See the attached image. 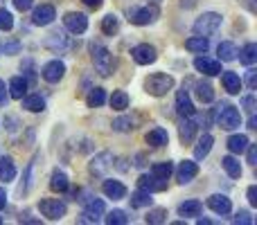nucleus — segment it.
Masks as SVG:
<instances>
[{"mask_svg":"<svg viewBox=\"0 0 257 225\" xmlns=\"http://www.w3.org/2000/svg\"><path fill=\"white\" fill-rule=\"evenodd\" d=\"M93 63L102 77H108L113 72V54L102 45H93Z\"/></svg>","mask_w":257,"mask_h":225,"instance_id":"423d86ee","label":"nucleus"},{"mask_svg":"<svg viewBox=\"0 0 257 225\" xmlns=\"http://www.w3.org/2000/svg\"><path fill=\"white\" fill-rule=\"evenodd\" d=\"M219 61H235L237 59V48L235 43H230V41H223L221 45H219Z\"/></svg>","mask_w":257,"mask_h":225,"instance_id":"2f4dec72","label":"nucleus"},{"mask_svg":"<svg viewBox=\"0 0 257 225\" xmlns=\"http://www.w3.org/2000/svg\"><path fill=\"white\" fill-rule=\"evenodd\" d=\"M27 86H30V84H27L25 77H14V79H9L7 90H9V95H12L14 99H21V97H25Z\"/></svg>","mask_w":257,"mask_h":225,"instance_id":"412c9836","label":"nucleus"},{"mask_svg":"<svg viewBox=\"0 0 257 225\" xmlns=\"http://www.w3.org/2000/svg\"><path fill=\"white\" fill-rule=\"evenodd\" d=\"M194 88H196V97H199L203 104L214 102V90H212V86H210V84H203V81H199Z\"/></svg>","mask_w":257,"mask_h":225,"instance_id":"f704fd0d","label":"nucleus"},{"mask_svg":"<svg viewBox=\"0 0 257 225\" xmlns=\"http://www.w3.org/2000/svg\"><path fill=\"white\" fill-rule=\"evenodd\" d=\"M14 178H16V164L9 155H5V158H0V180L12 182Z\"/></svg>","mask_w":257,"mask_h":225,"instance_id":"5701e85b","label":"nucleus"},{"mask_svg":"<svg viewBox=\"0 0 257 225\" xmlns=\"http://www.w3.org/2000/svg\"><path fill=\"white\" fill-rule=\"evenodd\" d=\"M246 151H248V164H257V146H255V144H250V142H248Z\"/></svg>","mask_w":257,"mask_h":225,"instance_id":"3c124183","label":"nucleus"},{"mask_svg":"<svg viewBox=\"0 0 257 225\" xmlns=\"http://www.w3.org/2000/svg\"><path fill=\"white\" fill-rule=\"evenodd\" d=\"M248 128H257V117H255V115H250V119H248Z\"/></svg>","mask_w":257,"mask_h":225,"instance_id":"13d9d810","label":"nucleus"},{"mask_svg":"<svg viewBox=\"0 0 257 225\" xmlns=\"http://www.w3.org/2000/svg\"><path fill=\"white\" fill-rule=\"evenodd\" d=\"M5 205H7V191H5L3 187H0V209H3Z\"/></svg>","mask_w":257,"mask_h":225,"instance_id":"4d7b16f0","label":"nucleus"},{"mask_svg":"<svg viewBox=\"0 0 257 225\" xmlns=\"http://www.w3.org/2000/svg\"><path fill=\"white\" fill-rule=\"evenodd\" d=\"M151 3H154V5H156V3H160V0H151Z\"/></svg>","mask_w":257,"mask_h":225,"instance_id":"bf43d9fd","label":"nucleus"},{"mask_svg":"<svg viewBox=\"0 0 257 225\" xmlns=\"http://www.w3.org/2000/svg\"><path fill=\"white\" fill-rule=\"evenodd\" d=\"M201 209H203L201 200H185V203L178 205V214L181 216H199Z\"/></svg>","mask_w":257,"mask_h":225,"instance_id":"c85d7f7f","label":"nucleus"},{"mask_svg":"<svg viewBox=\"0 0 257 225\" xmlns=\"http://www.w3.org/2000/svg\"><path fill=\"white\" fill-rule=\"evenodd\" d=\"M25 79H27V84H34V81H36V75H34V68H32V61L25 63Z\"/></svg>","mask_w":257,"mask_h":225,"instance_id":"8fccbe9b","label":"nucleus"},{"mask_svg":"<svg viewBox=\"0 0 257 225\" xmlns=\"http://www.w3.org/2000/svg\"><path fill=\"white\" fill-rule=\"evenodd\" d=\"M246 196H248V203L255 207V205H257V187H255V185H250V187H248V191H246Z\"/></svg>","mask_w":257,"mask_h":225,"instance_id":"603ef678","label":"nucleus"},{"mask_svg":"<svg viewBox=\"0 0 257 225\" xmlns=\"http://www.w3.org/2000/svg\"><path fill=\"white\" fill-rule=\"evenodd\" d=\"M104 221H106L108 225H124V223H128V216H126L124 209H113V212L106 214Z\"/></svg>","mask_w":257,"mask_h":225,"instance_id":"58836bf2","label":"nucleus"},{"mask_svg":"<svg viewBox=\"0 0 257 225\" xmlns=\"http://www.w3.org/2000/svg\"><path fill=\"white\" fill-rule=\"evenodd\" d=\"M176 111L181 117H192L194 115V104H192L190 95H187V90H178L176 93Z\"/></svg>","mask_w":257,"mask_h":225,"instance_id":"f3484780","label":"nucleus"},{"mask_svg":"<svg viewBox=\"0 0 257 225\" xmlns=\"http://www.w3.org/2000/svg\"><path fill=\"white\" fill-rule=\"evenodd\" d=\"M39 212L45 218H50V221H59V218L66 216L68 207L59 198H43V200H39Z\"/></svg>","mask_w":257,"mask_h":225,"instance_id":"39448f33","label":"nucleus"},{"mask_svg":"<svg viewBox=\"0 0 257 225\" xmlns=\"http://www.w3.org/2000/svg\"><path fill=\"white\" fill-rule=\"evenodd\" d=\"M138 187L140 189H147V191H165L167 189V178H158V176H140L138 178Z\"/></svg>","mask_w":257,"mask_h":225,"instance_id":"ddd939ff","label":"nucleus"},{"mask_svg":"<svg viewBox=\"0 0 257 225\" xmlns=\"http://www.w3.org/2000/svg\"><path fill=\"white\" fill-rule=\"evenodd\" d=\"M131 57H133V61H136L138 66H149V63H154L156 59H158V54H156L154 45L140 43V45H136V48L131 50Z\"/></svg>","mask_w":257,"mask_h":225,"instance_id":"6e6552de","label":"nucleus"},{"mask_svg":"<svg viewBox=\"0 0 257 225\" xmlns=\"http://www.w3.org/2000/svg\"><path fill=\"white\" fill-rule=\"evenodd\" d=\"M43 45L52 52H63V50H72L75 43H70V36H66L63 32H52L48 39L43 41Z\"/></svg>","mask_w":257,"mask_h":225,"instance_id":"9b49d317","label":"nucleus"},{"mask_svg":"<svg viewBox=\"0 0 257 225\" xmlns=\"http://www.w3.org/2000/svg\"><path fill=\"white\" fill-rule=\"evenodd\" d=\"M41 75H43V79L48 81V84H59V81L63 79V75H66V66H63V61L54 59V61L45 63L43 70H41Z\"/></svg>","mask_w":257,"mask_h":225,"instance_id":"1a4fd4ad","label":"nucleus"},{"mask_svg":"<svg viewBox=\"0 0 257 225\" xmlns=\"http://www.w3.org/2000/svg\"><path fill=\"white\" fill-rule=\"evenodd\" d=\"M102 191L108 196V198H113V200H122L126 196V187L122 185L120 180H104Z\"/></svg>","mask_w":257,"mask_h":225,"instance_id":"a211bd4d","label":"nucleus"},{"mask_svg":"<svg viewBox=\"0 0 257 225\" xmlns=\"http://www.w3.org/2000/svg\"><path fill=\"white\" fill-rule=\"evenodd\" d=\"M208 207L212 209L214 214H230V209H232V203H230V198L228 196H223V194H214V196H210L208 198Z\"/></svg>","mask_w":257,"mask_h":225,"instance_id":"dca6fc26","label":"nucleus"},{"mask_svg":"<svg viewBox=\"0 0 257 225\" xmlns=\"http://www.w3.org/2000/svg\"><path fill=\"white\" fill-rule=\"evenodd\" d=\"M102 3H104V0H84V5H86V7H90V9H99V7H102Z\"/></svg>","mask_w":257,"mask_h":225,"instance_id":"5fc2aeb1","label":"nucleus"},{"mask_svg":"<svg viewBox=\"0 0 257 225\" xmlns=\"http://www.w3.org/2000/svg\"><path fill=\"white\" fill-rule=\"evenodd\" d=\"M86 102H88L90 108H97V106H102V104L106 102V93H104L102 88H93L88 93V99H86Z\"/></svg>","mask_w":257,"mask_h":225,"instance_id":"4c0bfd02","label":"nucleus"},{"mask_svg":"<svg viewBox=\"0 0 257 225\" xmlns=\"http://www.w3.org/2000/svg\"><path fill=\"white\" fill-rule=\"evenodd\" d=\"M151 191H147V189H138L136 194L131 196V207H149L151 205Z\"/></svg>","mask_w":257,"mask_h":225,"instance_id":"72a5a7b5","label":"nucleus"},{"mask_svg":"<svg viewBox=\"0 0 257 225\" xmlns=\"http://www.w3.org/2000/svg\"><path fill=\"white\" fill-rule=\"evenodd\" d=\"M237 54H239V61L244 63L246 68L255 66V61H257V45L255 43H246L244 48H241V52H237Z\"/></svg>","mask_w":257,"mask_h":225,"instance_id":"a878e982","label":"nucleus"},{"mask_svg":"<svg viewBox=\"0 0 257 225\" xmlns=\"http://www.w3.org/2000/svg\"><path fill=\"white\" fill-rule=\"evenodd\" d=\"M167 142H169L167 131H165V128H160V126L151 128V131L147 133V144H151V146H165Z\"/></svg>","mask_w":257,"mask_h":225,"instance_id":"393cba45","label":"nucleus"},{"mask_svg":"<svg viewBox=\"0 0 257 225\" xmlns=\"http://www.w3.org/2000/svg\"><path fill=\"white\" fill-rule=\"evenodd\" d=\"M117 27H120V21H117L115 14H108V16L102 18V32L108 36H113L117 32Z\"/></svg>","mask_w":257,"mask_h":225,"instance_id":"e433bc0d","label":"nucleus"},{"mask_svg":"<svg viewBox=\"0 0 257 225\" xmlns=\"http://www.w3.org/2000/svg\"><path fill=\"white\" fill-rule=\"evenodd\" d=\"M248 146V137L246 135H230L228 137V151L230 153H244Z\"/></svg>","mask_w":257,"mask_h":225,"instance_id":"7c9ffc66","label":"nucleus"},{"mask_svg":"<svg viewBox=\"0 0 257 225\" xmlns=\"http://www.w3.org/2000/svg\"><path fill=\"white\" fill-rule=\"evenodd\" d=\"M14 27V16L5 7H0V32H9Z\"/></svg>","mask_w":257,"mask_h":225,"instance_id":"c03bdc74","label":"nucleus"},{"mask_svg":"<svg viewBox=\"0 0 257 225\" xmlns=\"http://www.w3.org/2000/svg\"><path fill=\"white\" fill-rule=\"evenodd\" d=\"M246 84H248L250 90H255V86H257V70H253V66H250L248 75H246Z\"/></svg>","mask_w":257,"mask_h":225,"instance_id":"de8ad7c7","label":"nucleus"},{"mask_svg":"<svg viewBox=\"0 0 257 225\" xmlns=\"http://www.w3.org/2000/svg\"><path fill=\"white\" fill-rule=\"evenodd\" d=\"M32 5H34V0H14V7H16L18 12H27Z\"/></svg>","mask_w":257,"mask_h":225,"instance_id":"09e8293b","label":"nucleus"},{"mask_svg":"<svg viewBox=\"0 0 257 225\" xmlns=\"http://www.w3.org/2000/svg\"><path fill=\"white\" fill-rule=\"evenodd\" d=\"M111 108L113 111H126L128 108V95L124 90H115L111 97Z\"/></svg>","mask_w":257,"mask_h":225,"instance_id":"c9c22d12","label":"nucleus"},{"mask_svg":"<svg viewBox=\"0 0 257 225\" xmlns=\"http://www.w3.org/2000/svg\"><path fill=\"white\" fill-rule=\"evenodd\" d=\"M221 164H223V169H226V173L230 178H239L241 176V164H239V160H237V158L226 155V158L221 160Z\"/></svg>","mask_w":257,"mask_h":225,"instance_id":"473e14b6","label":"nucleus"},{"mask_svg":"<svg viewBox=\"0 0 257 225\" xmlns=\"http://www.w3.org/2000/svg\"><path fill=\"white\" fill-rule=\"evenodd\" d=\"M21 99H23V108H27L30 113H41L45 108V99L41 95H27V97Z\"/></svg>","mask_w":257,"mask_h":225,"instance_id":"bb28decb","label":"nucleus"},{"mask_svg":"<svg viewBox=\"0 0 257 225\" xmlns=\"http://www.w3.org/2000/svg\"><path fill=\"white\" fill-rule=\"evenodd\" d=\"M21 52V41L9 39L7 43H0V54H18Z\"/></svg>","mask_w":257,"mask_h":225,"instance_id":"37998d69","label":"nucleus"},{"mask_svg":"<svg viewBox=\"0 0 257 225\" xmlns=\"http://www.w3.org/2000/svg\"><path fill=\"white\" fill-rule=\"evenodd\" d=\"M241 106L248 111V115H255V106H257V104H255V97H253V95H248V97L241 99Z\"/></svg>","mask_w":257,"mask_h":225,"instance_id":"a18cd8bd","label":"nucleus"},{"mask_svg":"<svg viewBox=\"0 0 257 225\" xmlns=\"http://www.w3.org/2000/svg\"><path fill=\"white\" fill-rule=\"evenodd\" d=\"M194 68H196L199 72H203V75H208V77L221 75V61H217V59L199 57V59L194 61Z\"/></svg>","mask_w":257,"mask_h":225,"instance_id":"2eb2a0df","label":"nucleus"},{"mask_svg":"<svg viewBox=\"0 0 257 225\" xmlns=\"http://www.w3.org/2000/svg\"><path fill=\"white\" fill-rule=\"evenodd\" d=\"M196 3H199V0H181V7L183 9H194Z\"/></svg>","mask_w":257,"mask_h":225,"instance_id":"6e6d98bb","label":"nucleus"},{"mask_svg":"<svg viewBox=\"0 0 257 225\" xmlns=\"http://www.w3.org/2000/svg\"><path fill=\"white\" fill-rule=\"evenodd\" d=\"M145 221L147 223H165L167 221V209H163V207L151 209V212L145 216Z\"/></svg>","mask_w":257,"mask_h":225,"instance_id":"79ce46f5","label":"nucleus"},{"mask_svg":"<svg viewBox=\"0 0 257 225\" xmlns=\"http://www.w3.org/2000/svg\"><path fill=\"white\" fill-rule=\"evenodd\" d=\"M104 212H106L104 200H99V198L86 200V209H84V214H81V223H97Z\"/></svg>","mask_w":257,"mask_h":225,"instance_id":"9d476101","label":"nucleus"},{"mask_svg":"<svg viewBox=\"0 0 257 225\" xmlns=\"http://www.w3.org/2000/svg\"><path fill=\"white\" fill-rule=\"evenodd\" d=\"M219 27H221V14L208 12V14H203V16L196 18V23H194V34H196V36H210V34H214Z\"/></svg>","mask_w":257,"mask_h":225,"instance_id":"7ed1b4c3","label":"nucleus"},{"mask_svg":"<svg viewBox=\"0 0 257 225\" xmlns=\"http://www.w3.org/2000/svg\"><path fill=\"white\" fill-rule=\"evenodd\" d=\"M217 124L223 131H235L241 126V115L232 104H221L217 108Z\"/></svg>","mask_w":257,"mask_h":225,"instance_id":"f257e3e1","label":"nucleus"},{"mask_svg":"<svg viewBox=\"0 0 257 225\" xmlns=\"http://www.w3.org/2000/svg\"><path fill=\"white\" fill-rule=\"evenodd\" d=\"M196 176H199V164L192 162V160H185V162H181V167L176 169V180L181 182V185H187V182H192Z\"/></svg>","mask_w":257,"mask_h":225,"instance_id":"f8f14e48","label":"nucleus"},{"mask_svg":"<svg viewBox=\"0 0 257 225\" xmlns=\"http://www.w3.org/2000/svg\"><path fill=\"white\" fill-rule=\"evenodd\" d=\"M9 99V93H7V86H5V81H0V106H5Z\"/></svg>","mask_w":257,"mask_h":225,"instance_id":"864d4df0","label":"nucleus"},{"mask_svg":"<svg viewBox=\"0 0 257 225\" xmlns=\"http://www.w3.org/2000/svg\"><path fill=\"white\" fill-rule=\"evenodd\" d=\"M68 187H70V182H68V176L63 171H52V178H50V189L52 191H66Z\"/></svg>","mask_w":257,"mask_h":225,"instance_id":"c756f323","label":"nucleus"},{"mask_svg":"<svg viewBox=\"0 0 257 225\" xmlns=\"http://www.w3.org/2000/svg\"><path fill=\"white\" fill-rule=\"evenodd\" d=\"M174 171V164L172 162H156L154 167H151V173L158 178H169Z\"/></svg>","mask_w":257,"mask_h":225,"instance_id":"ea45409f","label":"nucleus"},{"mask_svg":"<svg viewBox=\"0 0 257 225\" xmlns=\"http://www.w3.org/2000/svg\"><path fill=\"white\" fill-rule=\"evenodd\" d=\"M54 18H57V12H54L52 5H41V7H36L34 14H32V23H34V25H39V27L50 25Z\"/></svg>","mask_w":257,"mask_h":225,"instance_id":"4468645a","label":"nucleus"},{"mask_svg":"<svg viewBox=\"0 0 257 225\" xmlns=\"http://www.w3.org/2000/svg\"><path fill=\"white\" fill-rule=\"evenodd\" d=\"M196 128H199V124L192 122L190 117H185L181 122V126H178V135H181V142L183 144H190L192 140L196 137Z\"/></svg>","mask_w":257,"mask_h":225,"instance_id":"aec40b11","label":"nucleus"},{"mask_svg":"<svg viewBox=\"0 0 257 225\" xmlns=\"http://www.w3.org/2000/svg\"><path fill=\"white\" fill-rule=\"evenodd\" d=\"M113 128L120 133H126V131H131V128H136V119L133 117H117L115 122H113Z\"/></svg>","mask_w":257,"mask_h":225,"instance_id":"a19ab883","label":"nucleus"},{"mask_svg":"<svg viewBox=\"0 0 257 225\" xmlns=\"http://www.w3.org/2000/svg\"><path fill=\"white\" fill-rule=\"evenodd\" d=\"M0 223H3V218H0Z\"/></svg>","mask_w":257,"mask_h":225,"instance_id":"052dcab7","label":"nucleus"},{"mask_svg":"<svg viewBox=\"0 0 257 225\" xmlns=\"http://www.w3.org/2000/svg\"><path fill=\"white\" fill-rule=\"evenodd\" d=\"M111 164H113V155L108 153V151H104V153H99V155L93 158V162H90V171H93L95 176H104V171H106Z\"/></svg>","mask_w":257,"mask_h":225,"instance_id":"6ab92c4d","label":"nucleus"},{"mask_svg":"<svg viewBox=\"0 0 257 225\" xmlns=\"http://www.w3.org/2000/svg\"><path fill=\"white\" fill-rule=\"evenodd\" d=\"M232 223H241V225H250L253 223V218H250L248 212H237L235 218H232Z\"/></svg>","mask_w":257,"mask_h":225,"instance_id":"49530a36","label":"nucleus"},{"mask_svg":"<svg viewBox=\"0 0 257 225\" xmlns=\"http://www.w3.org/2000/svg\"><path fill=\"white\" fill-rule=\"evenodd\" d=\"M160 16V9L156 5H147V7H131L128 9V21L133 25H151L156 18Z\"/></svg>","mask_w":257,"mask_h":225,"instance_id":"20e7f679","label":"nucleus"},{"mask_svg":"<svg viewBox=\"0 0 257 225\" xmlns=\"http://www.w3.org/2000/svg\"><path fill=\"white\" fill-rule=\"evenodd\" d=\"M212 144H214V137L210 135V133H205L203 137H199V142H196V146H194V158H196V160L208 158V153H210V149H212Z\"/></svg>","mask_w":257,"mask_h":225,"instance_id":"4be33fe9","label":"nucleus"},{"mask_svg":"<svg viewBox=\"0 0 257 225\" xmlns=\"http://www.w3.org/2000/svg\"><path fill=\"white\" fill-rule=\"evenodd\" d=\"M63 25H66V30L70 32V34H84L86 30H88V18L84 16V14L79 12H68L66 16H63Z\"/></svg>","mask_w":257,"mask_h":225,"instance_id":"0eeeda50","label":"nucleus"},{"mask_svg":"<svg viewBox=\"0 0 257 225\" xmlns=\"http://www.w3.org/2000/svg\"><path fill=\"white\" fill-rule=\"evenodd\" d=\"M172 88H174V79L169 75H163V72H156L145 81V90L149 95H154V97H163Z\"/></svg>","mask_w":257,"mask_h":225,"instance_id":"f03ea898","label":"nucleus"},{"mask_svg":"<svg viewBox=\"0 0 257 225\" xmlns=\"http://www.w3.org/2000/svg\"><path fill=\"white\" fill-rule=\"evenodd\" d=\"M221 81H223V88H226L230 95H239V90H241V79H239V75H237V72H230V70L223 72Z\"/></svg>","mask_w":257,"mask_h":225,"instance_id":"b1692460","label":"nucleus"},{"mask_svg":"<svg viewBox=\"0 0 257 225\" xmlns=\"http://www.w3.org/2000/svg\"><path fill=\"white\" fill-rule=\"evenodd\" d=\"M185 48L190 50V52H199V54L208 52V48H210L208 36H192V39L185 41Z\"/></svg>","mask_w":257,"mask_h":225,"instance_id":"cd10ccee","label":"nucleus"}]
</instances>
